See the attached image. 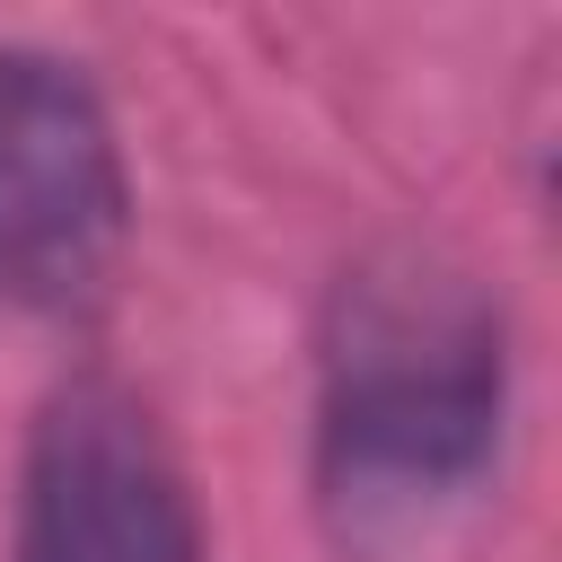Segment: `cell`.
Listing matches in <instances>:
<instances>
[{
	"label": "cell",
	"mask_w": 562,
	"mask_h": 562,
	"mask_svg": "<svg viewBox=\"0 0 562 562\" xmlns=\"http://www.w3.org/2000/svg\"><path fill=\"white\" fill-rule=\"evenodd\" d=\"M132 237V167L79 61L0 44V325H70Z\"/></svg>",
	"instance_id": "7a4b0ae2"
},
{
	"label": "cell",
	"mask_w": 562,
	"mask_h": 562,
	"mask_svg": "<svg viewBox=\"0 0 562 562\" xmlns=\"http://www.w3.org/2000/svg\"><path fill=\"white\" fill-rule=\"evenodd\" d=\"M9 562H202L193 474L132 378L70 369L35 404Z\"/></svg>",
	"instance_id": "3957f363"
},
{
	"label": "cell",
	"mask_w": 562,
	"mask_h": 562,
	"mask_svg": "<svg viewBox=\"0 0 562 562\" xmlns=\"http://www.w3.org/2000/svg\"><path fill=\"white\" fill-rule=\"evenodd\" d=\"M509 439V316L492 281L430 246L386 237L334 272L316 316V509L342 553L430 544Z\"/></svg>",
	"instance_id": "6da1fadb"
}]
</instances>
